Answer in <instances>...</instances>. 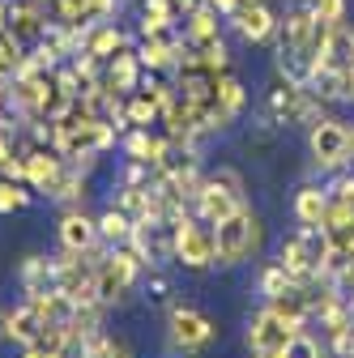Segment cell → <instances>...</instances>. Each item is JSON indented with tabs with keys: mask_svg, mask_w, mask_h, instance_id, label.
Returning a JSON list of instances; mask_svg holds the SVG:
<instances>
[{
	"mask_svg": "<svg viewBox=\"0 0 354 358\" xmlns=\"http://www.w3.org/2000/svg\"><path fill=\"white\" fill-rule=\"evenodd\" d=\"M256 290L264 294V303H269V299H282V294H290V290H295V278L286 273V268H282L278 260H269V264H264L260 273H256Z\"/></svg>",
	"mask_w": 354,
	"mask_h": 358,
	"instance_id": "cell-28",
	"label": "cell"
},
{
	"mask_svg": "<svg viewBox=\"0 0 354 358\" xmlns=\"http://www.w3.org/2000/svg\"><path fill=\"white\" fill-rule=\"evenodd\" d=\"M0 175H5V179H22V184H26V158H22V154H13L5 166H0Z\"/></svg>",
	"mask_w": 354,
	"mask_h": 358,
	"instance_id": "cell-36",
	"label": "cell"
},
{
	"mask_svg": "<svg viewBox=\"0 0 354 358\" xmlns=\"http://www.w3.org/2000/svg\"><path fill=\"white\" fill-rule=\"evenodd\" d=\"M48 30V5L43 0H9V34L22 43H38Z\"/></svg>",
	"mask_w": 354,
	"mask_h": 358,
	"instance_id": "cell-17",
	"label": "cell"
},
{
	"mask_svg": "<svg viewBox=\"0 0 354 358\" xmlns=\"http://www.w3.org/2000/svg\"><path fill=\"white\" fill-rule=\"evenodd\" d=\"M141 268L146 260L132 252V243H120V248H103V256L94 260V290H99V303L103 307H115L132 294V286L141 282Z\"/></svg>",
	"mask_w": 354,
	"mask_h": 358,
	"instance_id": "cell-3",
	"label": "cell"
},
{
	"mask_svg": "<svg viewBox=\"0 0 354 358\" xmlns=\"http://www.w3.org/2000/svg\"><path fill=\"white\" fill-rule=\"evenodd\" d=\"M227 22L235 26V34H239L243 43H269V38L278 34V22H282V17L269 9V0H252V5H239Z\"/></svg>",
	"mask_w": 354,
	"mask_h": 358,
	"instance_id": "cell-13",
	"label": "cell"
},
{
	"mask_svg": "<svg viewBox=\"0 0 354 358\" xmlns=\"http://www.w3.org/2000/svg\"><path fill=\"white\" fill-rule=\"evenodd\" d=\"M282 358H325V341H320L316 333H307V329H299V333H295V337L286 341Z\"/></svg>",
	"mask_w": 354,
	"mask_h": 358,
	"instance_id": "cell-33",
	"label": "cell"
},
{
	"mask_svg": "<svg viewBox=\"0 0 354 358\" xmlns=\"http://www.w3.org/2000/svg\"><path fill=\"white\" fill-rule=\"evenodd\" d=\"M213 99L222 103L231 115H239L243 103H248V90H243V81H239L235 73H218V81H213Z\"/></svg>",
	"mask_w": 354,
	"mask_h": 358,
	"instance_id": "cell-29",
	"label": "cell"
},
{
	"mask_svg": "<svg viewBox=\"0 0 354 358\" xmlns=\"http://www.w3.org/2000/svg\"><path fill=\"white\" fill-rule=\"evenodd\" d=\"M22 358H69V354H60V350H43V345L34 341V345H26V350H22Z\"/></svg>",
	"mask_w": 354,
	"mask_h": 358,
	"instance_id": "cell-38",
	"label": "cell"
},
{
	"mask_svg": "<svg viewBox=\"0 0 354 358\" xmlns=\"http://www.w3.org/2000/svg\"><path fill=\"white\" fill-rule=\"evenodd\" d=\"M85 196H90V175L64 162V175H60V184L52 188V201H60L64 209H77V205H85Z\"/></svg>",
	"mask_w": 354,
	"mask_h": 358,
	"instance_id": "cell-23",
	"label": "cell"
},
{
	"mask_svg": "<svg viewBox=\"0 0 354 358\" xmlns=\"http://www.w3.org/2000/svg\"><path fill=\"white\" fill-rule=\"evenodd\" d=\"M256 358H282V354H256Z\"/></svg>",
	"mask_w": 354,
	"mask_h": 358,
	"instance_id": "cell-44",
	"label": "cell"
},
{
	"mask_svg": "<svg viewBox=\"0 0 354 358\" xmlns=\"http://www.w3.org/2000/svg\"><path fill=\"white\" fill-rule=\"evenodd\" d=\"M218 17H222V13H218L209 0H201L197 9L184 13V38H188V43H209V38H218V34H222V30H218V26H222Z\"/></svg>",
	"mask_w": 354,
	"mask_h": 358,
	"instance_id": "cell-22",
	"label": "cell"
},
{
	"mask_svg": "<svg viewBox=\"0 0 354 358\" xmlns=\"http://www.w3.org/2000/svg\"><path fill=\"white\" fill-rule=\"evenodd\" d=\"M307 154H312L316 171H346L354 162V150H350V124L337 120V115H320L312 128H307Z\"/></svg>",
	"mask_w": 354,
	"mask_h": 358,
	"instance_id": "cell-7",
	"label": "cell"
},
{
	"mask_svg": "<svg viewBox=\"0 0 354 358\" xmlns=\"http://www.w3.org/2000/svg\"><path fill=\"white\" fill-rule=\"evenodd\" d=\"M218 341V324L209 311H201L197 303H171L167 307V350L171 354H201Z\"/></svg>",
	"mask_w": 354,
	"mask_h": 358,
	"instance_id": "cell-4",
	"label": "cell"
},
{
	"mask_svg": "<svg viewBox=\"0 0 354 358\" xmlns=\"http://www.w3.org/2000/svg\"><path fill=\"white\" fill-rule=\"evenodd\" d=\"M13 158V132H5V128H0V166H5Z\"/></svg>",
	"mask_w": 354,
	"mask_h": 358,
	"instance_id": "cell-39",
	"label": "cell"
},
{
	"mask_svg": "<svg viewBox=\"0 0 354 358\" xmlns=\"http://www.w3.org/2000/svg\"><path fill=\"white\" fill-rule=\"evenodd\" d=\"M329 184H303L299 192H295V222L299 227H320L325 222V213H329Z\"/></svg>",
	"mask_w": 354,
	"mask_h": 358,
	"instance_id": "cell-20",
	"label": "cell"
},
{
	"mask_svg": "<svg viewBox=\"0 0 354 358\" xmlns=\"http://www.w3.org/2000/svg\"><path fill=\"white\" fill-rule=\"evenodd\" d=\"M329 196H333V201L354 205V171H350V166H346V171H337V175L329 179Z\"/></svg>",
	"mask_w": 354,
	"mask_h": 358,
	"instance_id": "cell-34",
	"label": "cell"
},
{
	"mask_svg": "<svg viewBox=\"0 0 354 358\" xmlns=\"http://www.w3.org/2000/svg\"><path fill=\"white\" fill-rule=\"evenodd\" d=\"M243 205H248V201H243V179H239V171H231V166L209 171V175L201 179L197 196H192V213H197L201 222H209V227H218L222 217H231V213L243 209Z\"/></svg>",
	"mask_w": 354,
	"mask_h": 358,
	"instance_id": "cell-5",
	"label": "cell"
},
{
	"mask_svg": "<svg viewBox=\"0 0 354 358\" xmlns=\"http://www.w3.org/2000/svg\"><path fill=\"white\" fill-rule=\"evenodd\" d=\"M329 350H333L337 358H354V329H350V333H341L337 341H329Z\"/></svg>",
	"mask_w": 354,
	"mask_h": 358,
	"instance_id": "cell-37",
	"label": "cell"
},
{
	"mask_svg": "<svg viewBox=\"0 0 354 358\" xmlns=\"http://www.w3.org/2000/svg\"><path fill=\"white\" fill-rule=\"evenodd\" d=\"M38 329H43V320L34 316V307L22 299L17 307H9L5 316H0V337H5L9 345H17V350H26V345H34L38 341Z\"/></svg>",
	"mask_w": 354,
	"mask_h": 358,
	"instance_id": "cell-18",
	"label": "cell"
},
{
	"mask_svg": "<svg viewBox=\"0 0 354 358\" xmlns=\"http://www.w3.org/2000/svg\"><path fill=\"white\" fill-rule=\"evenodd\" d=\"M350 150H354V128H350Z\"/></svg>",
	"mask_w": 354,
	"mask_h": 358,
	"instance_id": "cell-45",
	"label": "cell"
},
{
	"mask_svg": "<svg viewBox=\"0 0 354 358\" xmlns=\"http://www.w3.org/2000/svg\"><path fill=\"white\" fill-rule=\"evenodd\" d=\"M150 290H154V299H162V294H171V286H167L162 278H154V282H150Z\"/></svg>",
	"mask_w": 354,
	"mask_h": 358,
	"instance_id": "cell-41",
	"label": "cell"
},
{
	"mask_svg": "<svg viewBox=\"0 0 354 358\" xmlns=\"http://www.w3.org/2000/svg\"><path fill=\"white\" fill-rule=\"evenodd\" d=\"M124 120H128V128H154L162 120V111H158L150 90H132V94L124 99Z\"/></svg>",
	"mask_w": 354,
	"mask_h": 358,
	"instance_id": "cell-25",
	"label": "cell"
},
{
	"mask_svg": "<svg viewBox=\"0 0 354 358\" xmlns=\"http://www.w3.org/2000/svg\"><path fill=\"white\" fill-rule=\"evenodd\" d=\"M350 85H354V64H350Z\"/></svg>",
	"mask_w": 354,
	"mask_h": 358,
	"instance_id": "cell-46",
	"label": "cell"
},
{
	"mask_svg": "<svg viewBox=\"0 0 354 358\" xmlns=\"http://www.w3.org/2000/svg\"><path fill=\"white\" fill-rule=\"evenodd\" d=\"M0 30H9V0H0Z\"/></svg>",
	"mask_w": 354,
	"mask_h": 358,
	"instance_id": "cell-42",
	"label": "cell"
},
{
	"mask_svg": "<svg viewBox=\"0 0 354 358\" xmlns=\"http://www.w3.org/2000/svg\"><path fill=\"white\" fill-rule=\"evenodd\" d=\"M77 354H81V358H132V345H128L124 337L99 329V333H90V337L77 345Z\"/></svg>",
	"mask_w": 354,
	"mask_h": 358,
	"instance_id": "cell-24",
	"label": "cell"
},
{
	"mask_svg": "<svg viewBox=\"0 0 354 358\" xmlns=\"http://www.w3.org/2000/svg\"><path fill=\"white\" fill-rule=\"evenodd\" d=\"M22 64H26V43L13 38L9 30H0V81H13Z\"/></svg>",
	"mask_w": 354,
	"mask_h": 358,
	"instance_id": "cell-30",
	"label": "cell"
},
{
	"mask_svg": "<svg viewBox=\"0 0 354 358\" xmlns=\"http://www.w3.org/2000/svg\"><path fill=\"white\" fill-rule=\"evenodd\" d=\"M167 222H171V235H175V264L192 268V273L213 268V227L209 222H201L192 213V205H180Z\"/></svg>",
	"mask_w": 354,
	"mask_h": 358,
	"instance_id": "cell-6",
	"label": "cell"
},
{
	"mask_svg": "<svg viewBox=\"0 0 354 358\" xmlns=\"http://www.w3.org/2000/svg\"><path fill=\"white\" fill-rule=\"evenodd\" d=\"M141 77H146V69H141V60H137V52H132V48L115 52L103 64V85L111 90V94H120V99H128L132 90H141Z\"/></svg>",
	"mask_w": 354,
	"mask_h": 358,
	"instance_id": "cell-16",
	"label": "cell"
},
{
	"mask_svg": "<svg viewBox=\"0 0 354 358\" xmlns=\"http://www.w3.org/2000/svg\"><path fill=\"white\" fill-rule=\"evenodd\" d=\"M56 235H60V252L90 256V252H99V248H103V239H99V217H90V213H85L81 205L60 213V227H56Z\"/></svg>",
	"mask_w": 354,
	"mask_h": 358,
	"instance_id": "cell-12",
	"label": "cell"
},
{
	"mask_svg": "<svg viewBox=\"0 0 354 358\" xmlns=\"http://www.w3.org/2000/svg\"><path fill=\"white\" fill-rule=\"evenodd\" d=\"M26 184L43 196H52V188L60 184V175H64V158L52 150V145H30L26 154Z\"/></svg>",
	"mask_w": 354,
	"mask_h": 358,
	"instance_id": "cell-14",
	"label": "cell"
},
{
	"mask_svg": "<svg viewBox=\"0 0 354 358\" xmlns=\"http://www.w3.org/2000/svg\"><path fill=\"white\" fill-rule=\"evenodd\" d=\"M209 5H213L218 13H222V17H231V13H235V9L243 5V0H209Z\"/></svg>",
	"mask_w": 354,
	"mask_h": 358,
	"instance_id": "cell-40",
	"label": "cell"
},
{
	"mask_svg": "<svg viewBox=\"0 0 354 358\" xmlns=\"http://www.w3.org/2000/svg\"><path fill=\"white\" fill-rule=\"evenodd\" d=\"M260 243H264V222L252 205H243L213 227V264L235 268L243 260H256Z\"/></svg>",
	"mask_w": 354,
	"mask_h": 358,
	"instance_id": "cell-1",
	"label": "cell"
},
{
	"mask_svg": "<svg viewBox=\"0 0 354 358\" xmlns=\"http://www.w3.org/2000/svg\"><path fill=\"white\" fill-rule=\"evenodd\" d=\"M175 48H180V30H167V34H146L132 52H137L146 73H171L180 64V52Z\"/></svg>",
	"mask_w": 354,
	"mask_h": 358,
	"instance_id": "cell-15",
	"label": "cell"
},
{
	"mask_svg": "<svg viewBox=\"0 0 354 358\" xmlns=\"http://www.w3.org/2000/svg\"><path fill=\"white\" fill-rule=\"evenodd\" d=\"M171 5L180 9V13H188V9H197V5H201V0H171Z\"/></svg>",
	"mask_w": 354,
	"mask_h": 358,
	"instance_id": "cell-43",
	"label": "cell"
},
{
	"mask_svg": "<svg viewBox=\"0 0 354 358\" xmlns=\"http://www.w3.org/2000/svg\"><path fill=\"white\" fill-rule=\"evenodd\" d=\"M320 22H346V0H307Z\"/></svg>",
	"mask_w": 354,
	"mask_h": 358,
	"instance_id": "cell-35",
	"label": "cell"
},
{
	"mask_svg": "<svg viewBox=\"0 0 354 358\" xmlns=\"http://www.w3.org/2000/svg\"><path fill=\"white\" fill-rule=\"evenodd\" d=\"M128 48V34L115 26V22H99V26H90V30H81V52H90L94 60H111L115 52H124Z\"/></svg>",
	"mask_w": 354,
	"mask_h": 358,
	"instance_id": "cell-19",
	"label": "cell"
},
{
	"mask_svg": "<svg viewBox=\"0 0 354 358\" xmlns=\"http://www.w3.org/2000/svg\"><path fill=\"white\" fill-rule=\"evenodd\" d=\"M17 286L22 294H43V290H56V256H26L17 268Z\"/></svg>",
	"mask_w": 354,
	"mask_h": 358,
	"instance_id": "cell-21",
	"label": "cell"
},
{
	"mask_svg": "<svg viewBox=\"0 0 354 358\" xmlns=\"http://www.w3.org/2000/svg\"><path fill=\"white\" fill-rule=\"evenodd\" d=\"M320 115H325V103L312 94V85L278 81L269 90V120L274 124H307V128H312Z\"/></svg>",
	"mask_w": 354,
	"mask_h": 358,
	"instance_id": "cell-8",
	"label": "cell"
},
{
	"mask_svg": "<svg viewBox=\"0 0 354 358\" xmlns=\"http://www.w3.org/2000/svg\"><path fill=\"white\" fill-rule=\"evenodd\" d=\"M325 260H329V239L320 227H299L278 243V264L295 278V286L325 282Z\"/></svg>",
	"mask_w": 354,
	"mask_h": 358,
	"instance_id": "cell-2",
	"label": "cell"
},
{
	"mask_svg": "<svg viewBox=\"0 0 354 358\" xmlns=\"http://www.w3.org/2000/svg\"><path fill=\"white\" fill-rule=\"evenodd\" d=\"M295 333H299V329H295L286 316H278L269 303H264L256 316L248 320L243 341H248V350H252V354H282V350H286V341H290Z\"/></svg>",
	"mask_w": 354,
	"mask_h": 358,
	"instance_id": "cell-11",
	"label": "cell"
},
{
	"mask_svg": "<svg viewBox=\"0 0 354 358\" xmlns=\"http://www.w3.org/2000/svg\"><path fill=\"white\" fill-rule=\"evenodd\" d=\"M99 239H103L107 248H120V243L132 239V217H128L120 205H107V209L99 213Z\"/></svg>",
	"mask_w": 354,
	"mask_h": 358,
	"instance_id": "cell-27",
	"label": "cell"
},
{
	"mask_svg": "<svg viewBox=\"0 0 354 358\" xmlns=\"http://www.w3.org/2000/svg\"><path fill=\"white\" fill-rule=\"evenodd\" d=\"M34 201V188L22 184V179H5L0 175V213H17Z\"/></svg>",
	"mask_w": 354,
	"mask_h": 358,
	"instance_id": "cell-32",
	"label": "cell"
},
{
	"mask_svg": "<svg viewBox=\"0 0 354 358\" xmlns=\"http://www.w3.org/2000/svg\"><path fill=\"white\" fill-rule=\"evenodd\" d=\"M0 316H5V311H0Z\"/></svg>",
	"mask_w": 354,
	"mask_h": 358,
	"instance_id": "cell-47",
	"label": "cell"
},
{
	"mask_svg": "<svg viewBox=\"0 0 354 358\" xmlns=\"http://www.w3.org/2000/svg\"><path fill=\"white\" fill-rule=\"evenodd\" d=\"M132 252L146 260V268H158L167 260H175V235H171V222L158 217H132Z\"/></svg>",
	"mask_w": 354,
	"mask_h": 358,
	"instance_id": "cell-10",
	"label": "cell"
},
{
	"mask_svg": "<svg viewBox=\"0 0 354 358\" xmlns=\"http://www.w3.org/2000/svg\"><path fill=\"white\" fill-rule=\"evenodd\" d=\"M52 17L64 22V26H77V30H90V0H52Z\"/></svg>",
	"mask_w": 354,
	"mask_h": 358,
	"instance_id": "cell-31",
	"label": "cell"
},
{
	"mask_svg": "<svg viewBox=\"0 0 354 358\" xmlns=\"http://www.w3.org/2000/svg\"><path fill=\"white\" fill-rule=\"evenodd\" d=\"M56 290L69 303H99V290H94V256L60 252L56 256Z\"/></svg>",
	"mask_w": 354,
	"mask_h": 358,
	"instance_id": "cell-9",
	"label": "cell"
},
{
	"mask_svg": "<svg viewBox=\"0 0 354 358\" xmlns=\"http://www.w3.org/2000/svg\"><path fill=\"white\" fill-rule=\"evenodd\" d=\"M175 17H180V9L171 0H141V38L175 30Z\"/></svg>",
	"mask_w": 354,
	"mask_h": 358,
	"instance_id": "cell-26",
	"label": "cell"
}]
</instances>
